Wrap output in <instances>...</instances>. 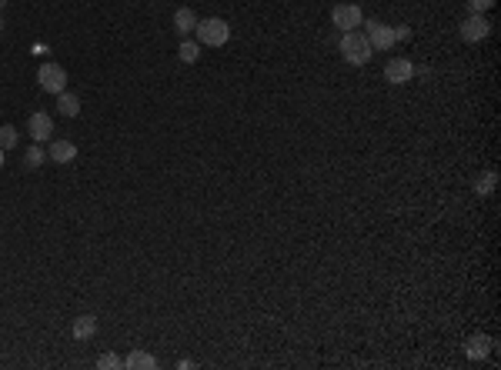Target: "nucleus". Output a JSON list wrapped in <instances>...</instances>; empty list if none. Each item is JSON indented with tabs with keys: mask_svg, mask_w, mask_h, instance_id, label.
Wrapping results in <instances>:
<instances>
[{
	"mask_svg": "<svg viewBox=\"0 0 501 370\" xmlns=\"http://www.w3.org/2000/svg\"><path fill=\"white\" fill-rule=\"evenodd\" d=\"M368 30H364V37H368V44L375 50H391L398 40H395V27L381 24V21H368Z\"/></svg>",
	"mask_w": 501,
	"mask_h": 370,
	"instance_id": "nucleus-6",
	"label": "nucleus"
},
{
	"mask_svg": "<svg viewBox=\"0 0 501 370\" xmlns=\"http://www.w3.org/2000/svg\"><path fill=\"white\" fill-rule=\"evenodd\" d=\"M47 160H54V164H74L77 160V144L74 140H50Z\"/></svg>",
	"mask_w": 501,
	"mask_h": 370,
	"instance_id": "nucleus-9",
	"label": "nucleus"
},
{
	"mask_svg": "<svg viewBox=\"0 0 501 370\" xmlns=\"http://www.w3.org/2000/svg\"><path fill=\"white\" fill-rule=\"evenodd\" d=\"M57 114L60 117H80V97L71 94V90L57 94Z\"/></svg>",
	"mask_w": 501,
	"mask_h": 370,
	"instance_id": "nucleus-13",
	"label": "nucleus"
},
{
	"mask_svg": "<svg viewBox=\"0 0 501 370\" xmlns=\"http://www.w3.org/2000/svg\"><path fill=\"white\" fill-rule=\"evenodd\" d=\"M411 77H415V64H411L408 57H391V60L384 64V80H388V84H395V87L408 84Z\"/></svg>",
	"mask_w": 501,
	"mask_h": 370,
	"instance_id": "nucleus-7",
	"label": "nucleus"
},
{
	"mask_svg": "<svg viewBox=\"0 0 501 370\" xmlns=\"http://www.w3.org/2000/svg\"><path fill=\"white\" fill-rule=\"evenodd\" d=\"M17 140H21V137H17V127H14V123H3V127H0V147L10 150V147H17Z\"/></svg>",
	"mask_w": 501,
	"mask_h": 370,
	"instance_id": "nucleus-18",
	"label": "nucleus"
},
{
	"mask_svg": "<svg viewBox=\"0 0 501 370\" xmlns=\"http://www.w3.org/2000/svg\"><path fill=\"white\" fill-rule=\"evenodd\" d=\"M177 57H180L184 64H198V60H200V44H198V40H187V37H184V40H180V47H177Z\"/></svg>",
	"mask_w": 501,
	"mask_h": 370,
	"instance_id": "nucleus-16",
	"label": "nucleus"
},
{
	"mask_svg": "<svg viewBox=\"0 0 501 370\" xmlns=\"http://www.w3.org/2000/svg\"><path fill=\"white\" fill-rule=\"evenodd\" d=\"M0 30H3V17H0Z\"/></svg>",
	"mask_w": 501,
	"mask_h": 370,
	"instance_id": "nucleus-24",
	"label": "nucleus"
},
{
	"mask_svg": "<svg viewBox=\"0 0 501 370\" xmlns=\"http://www.w3.org/2000/svg\"><path fill=\"white\" fill-rule=\"evenodd\" d=\"M495 187H498V173H495V171L478 173V180H475V194H481V197H488V194H495Z\"/></svg>",
	"mask_w": 501,
	"mask_h": 370,
	"instance_id": "nucleus-15",
	"label": "nucleus"
},
{
	"mask_svg": "<svg viewBox=\"0 0 501 370\" xmlns=\"http://www.w3.org/2000/svg\"><path fill=\"white\" fill-rule=\"evenodd\" d=\"M97 367L100 370H121V367H124V360H121L117 354H110V350H107V354H100V357H97Z\"/></svg>",
	"mask_w": 501,
	"mask_h": 370,
	"instance_id": "nucleus-19",
	"label": "nucleus"
},
{
	"mask_svg": "<svg viewBox=\"0 0 501 370\" xmlns=\"http://www.w3.org/2000/svg\"><path fill=\"white\" fill-rule=\"evenodd\" d=\"M71 334H74L77 341H91L97 334V317L94 314H80L74 321V327H71Z\"/></svg>",
	"mask_w": 501,
	"mask_h": 370,
	"instance_id": "nucleus-12",
	"label": "nucleus"
},
{
	"mask_svg": "<svg viewBox=\"0 0 501 370\" xmlns=\"http://www.w3.org/2000/svg\"><path fill=\"white\" fill-rule=\"evenodd\" d=\"M371 53H375V47L368 44V37L361 30H345L341 34V57L348 60L351 67H364L371 60Z\"/></svg>",
	"mask_w": 501,
	"mask_h": 370,
	"instance_id": "nucleus-1",
	"label": "nucleus"
},
{
	"mask_svg": "<svg viewBox=\"0 0 501 370\" xmlns=\"http://www.w3.org/2000/svg\"><path fill=\"white\" fill-rule=\"evenodd\" d=\"M331 24L338 27L341 34L345 30H358V27L364 24V10L358 3H334L331 7Z\"/></svg>",
	"mask_w": 501,
	"mask_h": 370,
	"instance_id": "nucleus-4",
	"label": "nucleus"
},
{
	"mask_svg": "<svg viewBox=\"0 0 501 370\" xmlns=\"http://www.w3.org/2000/svg\"><path fill=\"white\" fill-rule=\"evenodd\" d=\"M488 350H491V337H485V334H475V337L465 344L468 360H481V357H488Z\"/></svg>",
	"mask_w": 501,
	"mask_h": 370,
	"instance_id": "nucleus-14",
	"label": "nucleus"
},
{
	"mask_svg": "<svg viewBox=\"0 0 501 370\" xmlns=\"http://www.w3.org/2000/svg\"><path fill=\"white\" fill-rule=\"evenodd\" d=\"M408 37H411L408 27H395V40H408Z\"/></svg>",
	"mask_w": 501,
	"mask_h": 370,
	"instance_id": "nucleus-21",
	"label": "nucleus"
},
{
	"mask_svg": "<svg viewBox=\"0 0 501 370\" xmlns=\"http://www.w3.org/2000/svg\"><path fill=\"white\" fill-rule=\"evenodd\" d=\"M27 134L34 137V144H47L50 137H54V121H50V114L34 110L30 121H27Z\"/></svg>",
	"mask_w": 501,
	"mask_h": 370,
	"instance_id": "nucleus-8",
	"label": "nucleus"
},
{
	"mask_svg": "<svg viewBox=\"0 0 501 370\" xmlns=\"http://www.w3.org/2000/svg\"><path fill=\"white\" fill-rule=\"evenodd\" d=\"M37 84H40V90H47V94H64L67 90V71L60 67V64H40V71H37Z\"/></svg>",
	"mask_w": 501,
	"mask_h": 370,
	"instance_id": "nucleus-3",
	"label": "nucleus"
},
{
	"mask_svg": "<svg viewBox=\"0 0 501 370\" xmlns=\"http://www.w3.org/2000/svg\"><path fill=\"white\" fill-rule=\"evenodd\" d=\"M194 37H198L200 47H224L227 40H231V27L221 17H207V21H198Z\"/></svg>",
	"mask_w": 501,
	"mask_h": 370,
	"instance_id": "nucleus-2",
	"label": "nucleus"
},
{
	"mask_svg": "<svg viewBox=\"0 0 501 370\" xmlns=\"http://www.w3.org/2000/svg\"><path fill=\"white\" fill-rule=\"evenodd\" d=\"M458 34H461V40H468V44H481L488 34H491V24H488V17L485 14H468L461 27H458Z\"/></svg>",
	"mask_w": 501,
	"mask_h": 370,
	"instance_id": "nucleus-5",
	"label": "nucleus"
},
{
	"mask_svg": "<svg viewBox=\"0 0 501 370\" xmlns=\"http://www.w3.org/2000/svg\"><path fill=\"white\" fill-rule=\"evenodd\" d=\"M124 367L127 370H154L157 367V357L148 354V350H130L124 357Z\"/></svg>",
	"mask_w": 501,
	"mask_h": 370,
	"instance_id": "nucleus-11",
	"label": "nucleus"
},
{
	"mask_svg": "<svg viewBox=\"0 0 501 370\" xmlns=\"http://www.w3.org/2000/svg\"><path fill=\"white\" fill-rule=\"evenodd\" d=\"M3 7H7V0H0V10H3Z\"/></svg>",
	"mask_w": 501,
	"mask_h": 370,
	"instance_id": "nucleus-23",
	"label": "nucleus"
},
{
	"mask_svg": "<svg viewBox=\"0 0 501 370\" xmlns=\"http://www.w3.org/2000/svg\"><path fill=\"white\" fill-rule=\"evenodd\" d=\"M0 167H3V147H0Z\"/></svg>",
	"mask_w": 501,
	"mask_h": 370,
	"instance_id": "nucleus-22",
	"label": "nucleus"
},
{
	"mask_svg": "<svg viewBox=\"0 0 501 370\" xmlns=\"http://www.w3.org/2000/svg\"><path fill=\"white\" fill-rule=\"evenodd\" d=\"M44 160H47V150L40 147V144H34V147L27 150V157H24V167H27V171H37V167H40Z\"/></svg>",
	"mask_w": 501,
	"mask_h": 370,
	"instance_id": "nucleus-17",
	"label": "nucleus"
},
{
	"mask_svg": "<svg viewBox=\"0 0 501 370\" xmlns=\"http://www.w3.org/2000/svg\"><path fill=\"white\" fill-rule=\"evenodd\" d=\"M194 27H198V14H194L191 7H177V10H174V30L180 34V40H184V37H191V34H194Z\"/></svg>",
	"mask_w": 501,
	"mask_h": 370,
	"instance_id": "nucleus-10",
	"label": "nucleus"
},
{
	"mask_svg": "<svg viewBox=\"0 0 501 370\" xmlns=\"http://www.w3.org/2000/svg\"><path fill=\"white\" fill-rule=\"evenodd\" d=\"M495 7V0H468V10L471 14H488Z\"/></svg>",
	"mask_w": 501,
	"mask_h": 370,
	"instance_id": "nucleus-20",
	"label": "nucleus"
}]
</instances>
